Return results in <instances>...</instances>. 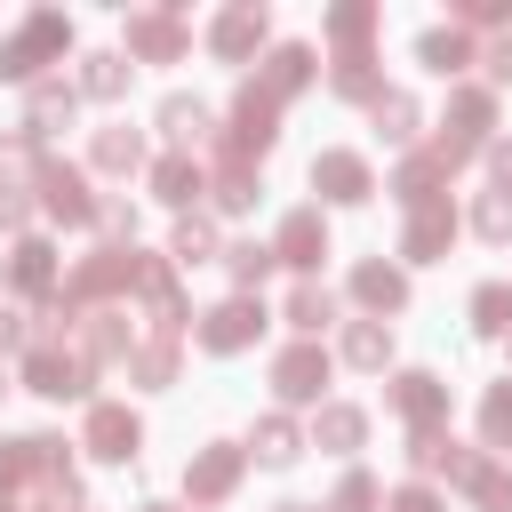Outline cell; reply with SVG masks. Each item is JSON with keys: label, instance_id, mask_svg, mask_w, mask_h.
<instances>
[{"label": "cell", "instance_id": "1", "mask_svg": "<svg viewBox=\"0 0 512 512\" xmlns=\"http://www.w3.org/2000/svg\"><path fill=\"white\" fill-rule=\"evenodd\" d=\"M304 80H312V48H280V56L264 64V80H248V88H240L232 128H224V152H232V160H256V152L280 136V104H288Z\"/></svg>", "mask_w": 512, "mask_h": 512}, {"label": "cell", "instance_id": "2", "mask_svg": "<svg viewBox=\"0 0 512 512\" xmlns=\"http://www.w3.org/2000/svg\"><path fill=\"white\" fill-rule=\"evenodd\" d=\"M16 488H32L40 512H80V480H72V464H64V440H48V432L0 448V504H8Z\"/></svg>", "mask_w": 512, "mask_h": 512}, {"label": "cell", "instance_id": "3", "mask_svg": "<svg viewBox=\"0 0 512 512\" xmlns=\"http://www.w3.org/2000/svg\"><path fill=\"white\" fill-rule=\"evenodd\" d=\"M72 48V24L56 16V8H40V16H24L8 40H0V80H32L40 64H56Z\"/></svg>", "mask_w": 512, "mask_h": 512}, {"label": "cell", "instance_id": "4", "mask_svg": "<svg viewBox=\"0 0 512 512\" xmlns=\"http://www.w3.org/2000/svg\"><path fill=\"white\" fill-rule=\"evenodd\" d=\"M488 128H496V104H488V88H464V96L448 104V128H440V144H432V152L456 168V160H472V152L488 144Z\"/></svg>", "mask_w": 512, "mask_h": 512}, {"label": "cell", "instance_id": "5", "mask_svg": "<svg viewBox=\"0 0 512 512\" xmlns=\"http://www.w3.org/2000/svg\"><path fill=\"white\" fill-rule=\"evenodd\" d=\"M136 272H144V256H128V248H96V256L64 280V304L80 312V304H96V296H120V288H136Z\"/></svg>", "mask_w": 512, "mask_h": 512}, {"label": "cell", "instance_id": "6", "mask_svg": "<svg viewBox=\"0 0 512 512\" xmlns=\"http://www.w3.org/2000/svg\"><path fill=\"white\" fill-rule=\"evenodd\" d=\"M88 368H96V360H88V352H64V344H32V352H24V384L48 392V400H80V392H88Z\"/></svg>", "mask_w": 512, "mask_h": 512}, {"label": "cell", "instance_id": "7", "mask_svg": "<svg viewBox=\"0 0 512 512\" xmlns=\"http://www.w3.org/2000/svg\"><path fill=\"white\" fill-rule=\"evenodd\" d=\"M32 184H40V208H48L56 224H96V216H104V208L88 200V176H80V168H64V160H40V168H32Z\"/></svg>", "mask_w": 512, "mask_h": 512}, {"label": "cell", "instance_id": "8", "mask_svg": "<svg viewBox=\"0 0 512 512\" xmlns=\"http://www.w3.org/2000/svg\"><path fill=\"white\" fill-rule=\"evenodd\" d=\"M136 440H144V424H136L120 400H96V408H88V432H80V448H88V456L128 464V456H136Z\"/></svg>", "mask_w": 512, "mask_h": 512}, {"label": "cell", "instance_id": "9", "mask_svg": "<svg viewBox=\"0 0 512 512\" xmlns=\"http://www.w3.org/2000/svg\"><path fill=\"white\" fill-rule=\"evenodd\" d=\"M448 480H456L480 512H512V472H496L480 448H448Z\"/></svg>", "mask_w": 512, "mask_h": 512}, {"label": "cell", "instance_id": "10", "mask_svg": "<svg viewBox=\"0 0 512 512\" xmlns=\"http://www.w3.org/2000/svg\"><path fill=\"white\" fill-rule=\"evenodd\" d=\"M256 328H264V304L256 296H224L216 312H200V344L208 352H240V344H256Z\"/></svg>", "mask_w": 512, "mask_h": 512}, {"label": "cell", "instance_id": "11", "mask_svg": "<svg viewBox=\"0 0 512 512\" xmlns=\"http://www.w3.org/2000/svg\"><path fill=\"white\" fill-rule=\"evenodd\" d=\"M448 240H456V208H448V200H432V208H408V232H400V256H408V264H432V256H448Z\"/></svg>", "mask_w": 512, "mask_h": 512}, {"label": "cell", "instance_id": "12", "mask_svg": "<svg viewBox=\"0 0 512 512\" xmlns=\"http://www.w3.org/2000/svg\"><path fill=\"white\" fill-rule=\"evenodd\" d=\"M320 384H328V352L320 344H288L272 360V392L280 400H320Z\"/></svg>", "mask_w": 512, "mask_h": 512}, {"label": "cell", "instance_id": "13", "mask_svg": "<svg viewBox=\"0 0 512 512\" xmlns=\"http://www.w3.org/2000/svg\"><path fill=\"white\" fill-rule=\"evenodd\" d=\"M392 408H400L416 432H440V416H448V384L424 376V368H408V376H392Z\"/></svg>", "mask_w": 512, "mask_h": 512}, {"label": "cell", "instance_id": "14", "mask_svg": "<svg viewBox=\"0 0 512 512\" xmlns=\"http://www.w3.org/2000/svg\"><path fill=\"white\" fill-rule=\"evenodd\" d=\"M312 192H328V200H368L376 176H368L360 152H320V160H312Z\"/></svg>", "mask_w": 512, "mask_h": 512}, {"label": "cell", "instance_id": "15", "mask_svg": "<svg viewBox=\"0 0 512 512\" xmlns=\"http://www.w3.org/2000/svg\"><path fill=\"white\" fill-rule=\"evenodd\" d=\"M232 480H240V448H232V440L200 448V456H192V472H184L192 504H216V496H232Z\"/></svg>", "mask_w": 512, "mask_h": 512}, {"label": "cell", "instance_id": "16", "mask_svg": "<svg viewBox=\"0 0 512 512\" xmlns=\"http://www.w3.org/2000/svg\"><path fill=\"white\" fill-rule=\"evenodd\" d=\"M272 256H280V264H296V272H312V264L328 256V232H320V208H296V216L280 224V240H272Z\"/></svg>", "mask_w": 512, "mask_h": 512}, {"label": "cell", "instance_id": "17", "mask_svg": "<svg viewBox=\"0 0 512 512\" xmlns=\"http://www.w3.org/2000/svg\"><path fill=\"white\" fill-rule=\"evenodd\" d=\"M256 40H264V8H248V0H240V8H224V16H216V32H208V48H216L224 64L256 56Z\"/></svg>", "mask_w": 512, "mask_h": 512}, {"label": "cell", "instance_id": "18", "mask_svg": "<svg viewBox=\"0 0 512 512\" xmlns=\"http://www.w3.org/2000/svg\"><path fill=\"white\" fill-rule=\"evenodd\" d=\"M152 192H160L168 208H192V200L208 192V176H200L192 152H168V160H152Z\"/></svg>", "mask_w": 512, "mask_h": 512}, {"label": "cell", "instance_id": "19", "mask_svg": "<svg viewBox=\"0 0 512 512\" xmlns=\"http://www.w3.org/2000/svg\"><path fill=\"white\" fill-rule=\"evenodd\" d=\"M128 48L152 56V64H176L184 56V24L176 16H128Z\"/></svg>", "mask_w": 512, "mask_h": 512}, {"label": "cell", "instance_id": "20", "mask_svg": "<svg viewBox=\"0 0 512 512\" xmlns=\"http://www.w3.org/2000/svg\"><path fill=\"white\" fill-rule=\"evenodd\" d=\"M160 128H168V144H176V152H192V144H208V136H216V120H208V104H200V96H168V104H160Z\"/></svg>", "mask_w": 512, "mask_h": 512}, {"label": "cell", "instance_id": "21", "mask_svg": "<svg viewBox=\"0 0 512 512\" xmlns=\"http://www.w3.org/2000/svg\"><path fill=\"white\" fill-rule=\"evenodd\" d=\"M440 184H448V160H440V152H416V160H400V176H392V192H400L408 208H432Z\"/></svg>", "mask_w": 512, "mask_h": 512}, {"label": "cell", "instance_id": "22", "mask_svg": "<svg viewBox=\"0 0 512 512\" xmlns=\"http://www.w3.org/2000/svg\"><path fill=\"white\" fill-rule=\"evenodd\" d=\"M352 296H360L368 312H400V304H408V272H392V264H360V272H352Z\"/></svg>", "mask_w": 512, "mask_h": 512}, {"label": "cell", "instance_id": "23", "mask_svg": "<svg viewBox=\"0 0 512 512\" xmlns=\"http://www.w3.org/2000/svg\"><path fill=\"white\" fill-rule=\"evenodd\" d=\"M8 280H16V296H48V288H56V256H48V240H24V248L8 256Z\"/></svg>", "mask_w": 512, "mask_h": 512}, {"label": "cell", "instance_id": "24", "mask_svg": "<svg viewBox=\"0 0 512 512\" xmlns=\"http://www.w3.org/2000/svg\"><path fill=\"white\" fill-rule=\"evenodd\" d=\"M328 32H336V48H344L336 64H352V56H368V32H376V8H368V0H344V8L328 16Z\"/></svg>", "mask_w": 512, "mask_h": 512}, {"label": "cell", "instance_id": "25", "mask_svg": "<svg viewBox=\"0 0 512 512\" xmlns=\"http://www.w3.org/2000/svg\"><path fill=\"white\" fill-rule=\"evenodd\" d=\"M416 56H424L432 72H464V64H472V32H464V24H440V32L416 40Z\"/></svg>", "mask_w": 512, "mask_h": 512}, {"label": "cell", "instance_id": "26", "mask_svg": "<svg viewBox=\"0 0 512 512\" xmlns=\"http://www.w3.org/2000/svg\"><path fill=\"white\" fill-rule=\"evenodd\" d=\"M64 120H72V88H64V80H40V88H32V112H24V136L40 144V136L64 128Z\"/></svg>", "mask_w": 512, "mask_h": 512}, {"label": "cell", "instance_id": "27", "mask_svg": "<svg viewBox=\"0 0 512 512\" xmlns=\"http://www.w3.org/2000/svg\"><path fill=\"white\" fill-rule=\"evenodd\" d=\"M208 192H216V208H232V216H240V208L256 200V160H232V152H216V184H208Z\"/></svg>", "mask_w": 512, "mask_h": 512}, {"label": "cell", "instance_id": "28", "mask_svg": "<svg viewBox=\"0 0 512 512\" xmlns=\"http://www.w3.org/2000/svg\"><path fill=\"white\" fill-rule=\"evenodd\" d=\"M328 320H336V296H328L320 280H296V288H288V328H304V336H320Z\"/></svg>", "mask_w": 512, "mask_h": 512}, {"label": "cell", "instance_id": "29", "mask_svg": "<svg viewBox=\"0 0 512 512\" xmlns=\"http://www.w3.org/2000/svg\"><path fill=\"white\" fill-rule=\"evenodd\" d=\"M96 168H112V176H128V168H144V136L136 128H96V152H88Z\"/></svg>", "mask_w": 512, "mask_h": 512}, {"label": "cell", "instance_id": "30", "mask_svg": "<svg viewBox=\"0 0 512 512\" xmlns=\"http://www.w3.org/2000/svg\"><path fill=\"white\" fill-rule=\"evenodd\" d=\"M344 360H352V368H384V360H392V328L352 320V328H344Z\"/></svg>", "mask_w": 512, "mask_h": 512}, {"label": "cell", "instance_id": "31", "mask_svg": "<svg viewBox=\"0 0 512 512\" xmlns=\"http://www.w3.org/2000/svg\"><path fill=\"white\" fill-rule=\"evenodd\" d=\"M472 328H480V336H512V288H504V280L472 288Z\"/></svg>", "mask_w": 512, "mask_h": 512}, {"label": "cell", "instance_id": "32", "mask_svg": "<svg viewBox=\"0 0 512 512\" xmlns=\"http://www.w3.org/2000/svg\"><path fill=\"white\" fill-rule=\"evenodd\" d=\"M128 376H136V384H168V376H176V336L136 344V352H128Z\"/></svg>", "mask_w": 512, "mask_h": 512}, {"label": "cell", "instance_id": "33", "mask_svg": "<svg viewBox=\"0 0 512 512\" xmlns=\"http://www.w3.org/2000/svg\"><path fill=\"white\" fill-rule=\"evenodd\" d=\"M360 432H368V416H360V408H344V400H336V408H320V424H312V440H320V448H360Z\"/></svg>", "mask_w": 512, "mask_h": 512}, {"label": "cell", "instance_id": "34", "mask_svg": "<svg viewBox=\"0 0 512 512\" xmlns=\"http://www.w3.org/2000/svg\"><path fill=\"white\" fill-rule=\"evenodd\" d=\"M368 112H376V128H384L392 144H408V136H416V96H400V88H384V96H376Z\"/></svg>", "mask_w": 512, "mask_h": 512}, {"label": "cell", "instance_id": "35", "mask_svg": "<svg viewBox=\"0 0 512 512\" xmlns=\"http://www.w3.org/2000/svg\"><path fill=\"white\" fill-rule=\"evenodd\" d=\"M480 440H488V448H512V376L480 400Z\"/></svg>", "mask_w": 512, "mask_h": 512}, {"label": "cell", "instance_id": "36", "mask_svg": "<svg viewBox=\"0 0 512 512\" xmlns=\"http://www.w3.org/2000/svg\"><path fill=\"white\" fill-rule=\"evenodd\" d=\"M224 264H232V280H240V288H256V280H264L280 256H272L264 240H232V248H224Z\"/></svg>", "mask_w": 512, "mask_h": 512}, {"label": "cell", "instance_id": "37", "mask_svg": "<svg viewBox=\"0 0 512 512\" xmlns=\"http://www.w3.org/2000/svg\"><path fill=\"white\" fill-rule=\"evenodd\" d=\"M296 448H304V432H296L288 416H264V424H256V456H264V464H288Z\"/></svg>", "mask_w": 512, "mask_h": 512}, {"label": "cell", "instance_id": "38", "mask_svg": "<svg viewBox=\"0 0 512 512\" xmlns=\"http://www.w3.org/2000/svg\"><path fill=\"white\" fill-rule=\"evenodd\" d=\"M208 248H216V224H208V216H184V224H176V240H168V256H176V264H200Z\"/></svg>", "mask_w": 512, "mask_h": 512}, {"label": "cell", "instance_id": "39", "mask_svg": "<svg viewBox=\"0 0 512 512\" xmlns=\"http://www.w3.org/2000/svg\"><path fill=\"white\" fill-rule=\"evenodd\" d=\"M472 232H480V240H512V192H480Z\"/></svg>", "mask_w": 512, "mask_h": 512}, {"label": "cell", "instance_id": "40", "mask_svg": "<svg viewBox=\"0 0 512 512\" xmlns=\"http://www.w3.org/2000/svg\"><path fill=\"white\" fill-rule=\"evenodd\" d=\"M120 352H128L120 312H96V320H88V360H120Z\"/></svg>", "mask_w": 512, "mask_h": 512}, {"label": "cell", "instance_id": "41", "mask_svg": "<svg viewBox=\"0 0 512 512\" xmlns=\"http://www.w3.org/2000/svg\"><path fill=\"white\" fill-rule=\"evenodd\" d=\"M80 88H88V96H120V88H128V64H120V56H88Z\"/></svg>", "mask_w": 512, "mask_h": 512}, {"label": "cell", "instance_id": "42", "mask_svg": "<svg viewBox=\"0 0 512 512\" xmlns=\"http://www.w3.org/2000/svg\"><path fill=\"white\" fill-rule=\"evenodd\" d=\"M448 448H456L448 432H416V440H408V464H416V472H448Z\"/></svg>", "mask_w": 512, "mask_h": 512}, {"label": "cell", "instance_id": "43", "mask_svg": "<svg viewBox=\"0 0 512 512\" xmlns=\"http://www.w3.org/2000/svg\"><path fill=\"white\" fill-rule=\"evenodd\" d=\"M328 512H376V480L368 472H344V488L328 496Z\"/></svg>", "mask_w": 512, "mask_h": 512}, {"label": "cell", "instance_id": "44", "mask_svg": "<svg viewBox=\"0 0 512 512\" xmlns=\"http://www.w3.org/2000/svg\"><path fill=\"white\" fill-rule=\"evenodd\" d=\"M392 512H448V504H440V496H432V488H424V480H408V488H400V496H392Z\"/></svg>", "mask_w": 512, "mask_h": 512}, {"label": "cell", "instance_id": "45", "mask_svg": "<svg viewBox=\"0 0 512 512\" xmlns=\"http://www.w3.org/2000/svg\"><path fill=\"white\" fill-rule=\"evenodd\" d=\"M512 0H464V24H504Z\"/></svg>", "mask_w": 512, "mask_h": 512}, {"label": "cell", "instance_id": "46", "mask_svg": "<svg viewBox=\"0 0 512 512\" xmlns=\"http://www.w3.org/2000/svg\"><path fill=\"white\" fill-rule=\"evenodd\" d=\"M488 176H496V192H512V144H488Z\"/></svg>", "mask_w": 512, "mask_h": 512}, {"label": "cell", "instance_id": "47", "mask_svg": "<svg viewBox=\"0 0 512 512\" xmlns=\"http://www.w3.org/2000/svg\"><path fill=\"white\" fill-rule=\"evenodd\" d=\"M480 64H488V80H512V40H496V48L480 56Z\"/></svg>", "mask_w": 512, "mask_h": 512}, {"label": "cell", "instance_id": "48", "mask_svg": "<svg viewBox=\"0 0 512 512\" xmlns=\"http://www.w3.org/2000/svg\"><path fill=\"white\" fill-rule=\"evenodd\" d=\"M280 512H312V504H280Z\"/></svg>", "mask_w": 512, "mask_h": 512}, {"label": "cell", "instance_id": "49", "mask_svg": "<svg viewBox=\"0 0 512 512\" xmlns=\"http://www.w3.org/2000/svg\"><path fill=\"white\" fill-rule=\"evenodd\" d=\"M144 512H176V504H144Z\"/></svg>", "mask_w": 512, "mask_h": 512}, {"label": "cell", "instance_id": "50", "mask_svg": "<svg viewBox=\"0 0 512 512\" xmlns=\"http://www.w3.org/2000/svg\"><path fill=\"white\" fill-rule=\"evenodd\" d=\"M0 512H16V504H0Z\"/></svg>", "mask_w": 512, "mask_h": 512}]
</instances>
